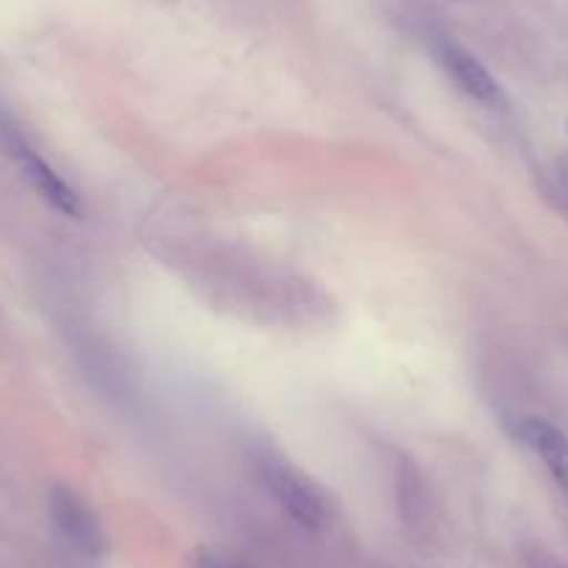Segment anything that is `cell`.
Here are the masks:
<instances>
[{"mask_svg": "<svg viewBox=\"0 0 568 568\" xmlns=\"http://www.w3.org/2000/svg\"><path fill=\"white\" fill-rule=\"evenodd\" d=\"M48 513L57 532L84 557H101L106 549V535L92 507L68 485H53L48 490Z\"/></svg>", "mask_w": 568, "mask_h": 568, "instance_id": "cell-3", "label": "cell"}, {"mask_svg": "<svg viewBox=\"0 0 568 568\" xmlns=\"http://www.w3.org/2000/svg\"><path fill=\"white\" fill-rule=\"evenodd\" d=\"M0 145L3 151L9 154V160L14 162V168L20 171V176L26 179L31 190L45 201L51 210L62 212V215L70 217H79L81 204H79V195L75 190L53 171L51 162L40 154V151L31 145L29 140L23 136V131L12 123L9 118L0 114Z\"/></svg>", "mask_w": 568, "mask_h": 568, "instance_id": "cell-2", "label": "cell"}, {"mask_svg": "<svg viewBox=\"0 0 568 568\" xmlns=\"http://www.w3.org/2000/svg\"><path fill=\"white\" fill-rule=\"evenodd\" d=\"M190 568H248V566L240 560H234V557L223 555V551L201 549L199 555L193 557V562H190Z\"/></svg>", "mask_w": 568, "mask_h": 568, "instance_id": "cell-6", "label": "cell"}, {"mask_svg": "<svg viewBox=\"0 0 568 568\" xmlns=\"http://www.w3.org/2000/svg\"><path fill=\"white\" fill-rule=\"evenodd\" d=\"M551 195H555V199L560 201L562 210H568V171L557 173L555 182H551Z\"/></svg>", "mask_w": 568, "mask_h": 568, "instance_id": "cell-7", "label": "cell"}, {"mask_svg": "<svg viewBox=\"0 0 568 568\" xmlns=\"http://www.w3.org/2000/svg\"><path fill=\"white\" fill-rule=\"evenodd\" d=\"M521 438L540 457L557 488L568 496V438L549 420L529 415L521 420Z\"/></svg>", "mask_w": 568, "mask_h": 568, "instance_id": "cell-5", "label": "cell"}, {"mask_svg": "<svg viewBox=\"0 0 568 568\" xmlns=\"http://www.w3.org/2000/svg\"><path fill=\"white\" fill-rule=\"evenodd\" d=\"M256 479L278 507L304 529H324L332 521V505L324 490L282 455L260 449L251 457Z\"/></svg>", "mask_w": 568, "mask_h": 568, "instance_id": "cell-1", "label": "cell"}, {"mask_svg": "<svg viewBox=\"0 0 568 568\" xmlns=\"http://www.w3.org/2000/svg\"><path fill=\"white\" fill-rule=\"evenodd\" d=\"M438 59L446 68V73L452 75V81H455L468 98H474V101L479 103H494L496 98H499V84H496L490 70L485 68L471 51L444 40L438 45Z\"/></svg>", "mask_w": 568, "mask_h": 568, "instance_id": "cell-4", "label": "cell"}]
</instances>
